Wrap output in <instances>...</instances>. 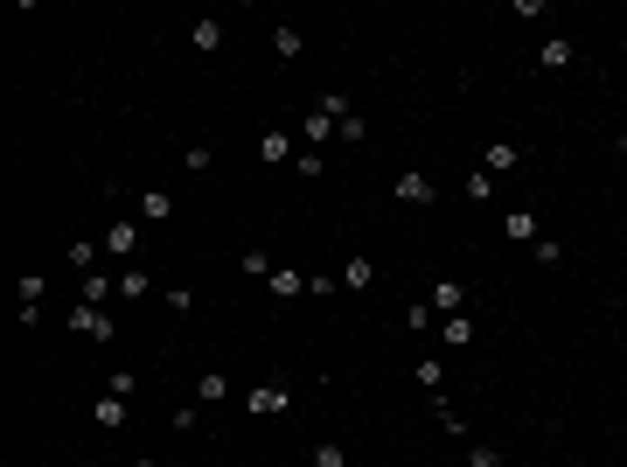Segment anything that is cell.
Segmentation results:
<instances>
[{
  "label": "cell",
  "mask_w": 627,
  "mask_h": 467,
  "mask_svg": "<svg viewBox=\"0 0 627 467\" xmlns=\"http://www.w3.org/2000/svg\"><path fill=\"white\" fill-rule=\"evenodd\" d=\"M223 398H231V377H223V370H203V377H195V405H223Z\"/></svg>",
  "instance_id": "obj_8"
},
{
  "label": "cell",
  "mask_w": 627,
  "mask_h": 467,
  "mask_svg": "<svg viewBox=\"0 0 627 467\" xmlns=\"http://www.w3.org/2000/svg\"><path fill=\"white\" fill-rule=\"evenodd\" d=\"M468 467H502V453L495 446H468Z\"/></svg>",
  "instance_id": "obj_30"
},
{
  "label": "cell",
  "mask_w": 627,
  "mask_h": 467,
  "mask_svg": "<svg viewBox=\"0 0 627 467\" xmlns=\"http://www.w3.org/2000/svg\"><path fill=\"white\" fill-rule=\"evenodd\" d=\"M314 467H349V453H341V440H321V446H314Z\"/></svg>",
  "instance_id": "obj_22"
},
{
  "label": "cell",
  "mask_w": 627,
  "mask_h": 467,
  "mask_svg": "<svg viewBox=\"0 0 627 467\" xmlns=\"http://www.w3.org/2000/svg\"><path fill=\"white\" fill-rule=\"evenodd\" d=\"M404 328H412V335H425V328H432V307H425V300H412V307H404Z\"/></svg>",
  "instance_id": "obj_27"
},
{
  "label": "cell",
  "mask_w": 627,
  "mask_h": 467,
  "mask_svg": "<svg viewBox=\"0 0 627 467\" xmlns=\"http://www.w3.org/2000/svg\"><path fill=\"white\" fill-rule=\"evenodd\" d=\"M126 405H132V398H119V390H104V398H98V405H91V418H98V426H104V433H119V426H126Z\"/></svg>",
  "instance_id": "obj_6"
},
{
  "label": "cell",
  "mask_w": 627,
  "mask_h": 467,
  "mask_svg": "<svg viewBox=\"0 0 627 467\" xmlns=\"http://www.w3.org/2000/svg\"><path fill=\"white\" fill-rule=\"evenodd\" d=\"M259 160H265V168H286V160H293V140H286V133H265V140H259Z\"/></svg>",
  "instance_id": "obj_14"
},
{
  "label": "cell",
  "mask_w": 627,
  "mask_h": 467,
  "mask_svg": "<svg viewBox=\"0 0 627 467\" xmlns=\"http://www.w3.org/2000/svg\"><path fill=\"white\" fill-rule=\"evenodd\" d=\"M460 300H468V293H460V279H440L432 293H425V307H432V314H460Z\"/></svg>",
  "instance_id": "obj_10"
},
{
  "label": "cell",
  "mask_w": 627,
  "mask_h": 467,
  "mask_svg": "<svg viewBox=\"0 0 627 467\" xmlns=\"http://www.w3.org/2000/svg\"><path fill=\"white\" fill-rule=\"evenodd\" d=\"M516 160H522V147H516V140H495V147H488V175H509Z\"/></svg>",
  "instance_id": "obj_18"
},
{
  "label": "cell",
  "mask_w": 627,
  "mask_h": 467,
  "mask_svg": "<svg viewBox=\"0 0 627 467\" xmlns=\"http://www.w3.org/2000/svg\"><path fill=\"white\" fill-rule=\"evenodd\" d=\"M147 293H154V279L140 265H119V300H147Z\"/></svg>",
  "instance_id": "obj_13"
},
{
  "label": "cell",
  "mask_w": 627,
  "mask_h": 467,
  "mask_svg": "<svg viewBox=\"0 0 627 467\" xmlns=\"http://www.w3.org/2000/svg\"><path fill=\"white\" fill-rule=\"evenodd\" d=\"M440 384H446L440 356H425V363H418V390H425V398H432V405H440Z\"/></svg>",
  "instance_id": "obj_19"
},
{
  "label": "cell",
  "mask_w": 627,
  "mask_h": 467,
  "mask_svg": "<svg viewBox=\"0 0 627 467\" xmlns=\"http://www.w3.org/2000/svg\"><path fill=\"white\" fill-rule=\"evenodd\" d=\"M440 342H446V349H474V321H468V314H446Z\"/></svg>",
  "instance_id": "obj_11"
},
{
  "label": "cell",
  "mask_w": 627,
  "mask_h": 467,
  "mask_svg": "<svg viewBox=\"0 0 627 467\" xmlns=\"http://www.w3.org/2000/svg\"><path fill=\"white\" fill-rule=\"evenodd\" d=\"M244 405H251L259 418H279V412H293V390L286 384H251V390H244Z\"/></svg>",
  "instance_id": "obj_2"
},
{
  "label": "cell",
  "mask_w": 627,
  "mask_h": 467,
  "mask_svg": "<svg viewBox=\"0 0 627 467\" xmlns=\"http://www.w3.org/2000/svg\"><path fill=\"white\" fill-rule=\"evenodd\" d=\"M341 140H349V147H356V140H369V119H363V112H349V119H341Z\"/></svg>",
  "instance_id": "obj_28"
},
{
  "label": "cell",
  "mask_w": 627,
  "mask_h": 467,
  "mask_svg": "<svg viewBox=\"0 0 627 467\" xmlns=\"http://www.w3.org/2000/svg\"><path fill=\"white\" fill-rule=\"evenodd\" d=\"M175 216V188H140V224H168Z\"/></svg>",
  "instance_id": "obj_5"
},
{
  "label": "cell",
  "mask_w": 627,
  "mask_h": 467,
  "mask_svg": "<svg viewBox=\"0 0 627 467\" xmlns=\"http://www.w3.org/2000/svg\"><path fill=\"white\" fill-rule=\"evenodd\" d=\"M391 196H397V203H404V209H425V203H432V196H440V188L425 182V175H418V168H404V175H397V188H391Z\"/></svg>",
  "instance_id": "obj_4"
},
{
  "label": "cell",
  "mask_w": 627,
  "mask_h": 467,
  "mask_svg": "<svg viewBox=\"0 0 627 467\" xmlns=\"http://www.w3.org/2000/svg\"><path fill=\"white\" fill-rule=\"evenodd\" d=\"M98 244H104V252H112V259H119V265H126L132 252H140V224H132V216H112Z\"/></svg>",
  "instance_id": "obj_1"
},
{
  "label": "cell",
  "mask_w": 627,
  "mask_h": 467,
  "mask_svg": "<svg viewBox=\"0 0 627 467\" xmlns=\"http://www.w3.org/2000/svg\"><path fill=\"white\" fill-rule=\"evenodd\" d=\"M468 196H474V203H488V196H495V175H488V168H474V175H468Z\"/></svg>",
  "instance_id": "obj_23"
},
{
  "label": "cell",
  "mask_w": 627,
  "mask_h": 467,
  "mask_svg": "<svg viewBox=\"0 0 627 467\" xmlns=\"http://www.w3.org/2000/svg\"><path fill=\"white\" fill-rule=\"evenodd\" d=\"M132 467H154V461H132Z\"/></svg>",
  "instance_id": "obj_32"
},
{
  "label": "cell",
  "mask_w": 627,
  "mask_h": 467,
  "mask_svg": "<svg viewBox=\"0 0 627 467\" xmlns=\"http://www.w3.org/2000/svg\"><path fill=\"white\" fill-rule=\"evenodd\" d=\"M98 252L104 244H70V265H77V272H98Z\"/></svg>",
  "instance_id": "obj_25"
},
{
  "label": "cell",
  "mask_w": 627,
  "mask_h": 467,
  "mask_svg": "<svg viewBox=\"0 0 627 467\" xmlns=\"http://www.w3.org/2000/svg\"><path fill=\"white\" fill-rule=\"evenodd\" d=\"M223 35H231L223 22H188V42H195L203 56H216V50H223Z\"/></svg>",
  "instance_id": "obj_9"
},
{
  "label": "cell",
  "mask_w": 627,
  "mask_h": 467,
  "mask_svg": "<svg viewBox=\"0 0 627 467\" xmlns=\"http://www.w3.org/2000/svg\"><path fill=\"white\" fill-rule=\"evenodd\" d=\"M209 168H216V147H203V140H195V147H188V175H209Z\"/></svg>",
  "instance_id": "obj_24"
},
{
  "label": "cell",
  "mask_w": 627,
  "mask_h": 467,
  "mask_svg": "<svg viewBox=\"0 0 627 467\" xmlns=\"http://www.w3.org/2000/svg\"><path fill=\"white\" fill-rule=\"evenodd\" d=\"M272 50H279V56H300V50H307V35H300L293 22H279V28H272Z\"/></svg>",
  "instance_id": "obj_20"
},
{
  "label": "cell",
  "mask_w": 627,
  "mask_h": 467,
  "mask_svg": "<svg viewBox=\"0 0 627 467\" xmlns=\"http://www.w3.org/2000/svg\"><path fill=\"white\" fill-rule=\"evenodd\" d=\"M70 328H77L84 342H112V314H104V307H84V300H77V307H70Z\"/></svg>",
  "instance_id": "obj_3"
},
{
  "label": "cell",
  "mask_w": 627,
  "mask_h": 467,
  "mask_svg": "<svg viewBox=\"0 0 627 467\" xmlns=\"http://www.w3.org/2000/svg\"><path fill=\"white\" fill-rule=\"evenodd\" d=\"M621 154H627V133H621Z\"/></svg>",
  "instance_id": "obj_31"
},
{
  "label": "cell",
  "mask_w": 627,
  "mask_h": 467,
  "mask_svg": "<svg viewBox=\"0 0 627 467\" xmlns=\"http://www.w3.org/2000/svg\"><path fill=\"white\" fill-rule=\"evenodd\" d=\"M502 231L516 237V244H537V237H544V231H537V216H530V209H509V216H502Z\"/></svg>",
  "instance_id": "obj_12"
},
{
  "label": "cell",
  "mask_w": 627,
  "mask_h": 467,
  "mask_svg": "<svg viewBox=\"0 0 627 467\" xmlns=\"http://www.w3.org/2000/svg\"><path fill=\"white\" fill-rule=\"evenodd\" d=\"M265 286H272V300H300V293H307V279H300V272H286V265H279Z\"/></svg>",
  "instance_id": "obj_17"
},
{
  "label": "cell",
  "mask_w": 627,
  "mask_h": 467,
  "mask_svg": "<svg viewBox=\"0 0 627 467\" xmlns=\"http://www.w3.org/2000/svg\"><path fill=\"white\" fill-rule=\"evenodd\" d=\"M300 133H307V147H314V154H321L328 140H341V126H335V119H328V112H321V105H314L307 119H300Z\"/></svg>",
  "instance_id": "obj_7"
},
{
  "label": "cell",
  "mask_w": 627,
  "mask_h": 467,
  "mask_svg": "<svg viewBox=\"0 0 627 467\" xmlns=\"http://www.w3.org/2000/svg\"><path fill=\"white\" fill-rule=\"evenodd\" d=\"M160 300H168V314H188V307H195V293H188V286H168Z\"/></svg>",
  "instance_id": "obj_29"
},
{
  "label": "cell",
  "mask_w": 627,
  "mask_h": 467,
  "mask_svg": "<svg viewBox=\"0 0 627 467\" xmlns=\"http://www.w3.org/2000/svg\"><path fill=\"white\" fill-rule=\"evenodd\" d=\"M237 265H244V272H251V279H272V272H279V265L265 259V252H244V259H237Z\"/></svg>",
  "instance_id": "obj_26"
},
{
  "label": "cell",
  "mask_w": 627,
  "mask_h": 467,
  "mask_svg": "<svg viewBox=\"0 0 627 467\" xmlns=\"http://www.w3.org/2000/svg\"><path fill=\"white\" fill-rule=\"evenodd\" d=\"M35 314H42V272L22 279V321H35Z\"/></svg>",
  "instance_id": "obj_21"
},
{
  "label": "cell",
  "mask_w": 627,
  "mask_h": 467,
  "mask_svg": "<svg viewBox=\"0 0 627 467\" xmlns=\"http://www.w3.org/2000/svg\"><path fill=\"white\" fill-rule=\"evenodd\" d=\"M537 63H544V70H572V42H565V35H550L544 50H537Z\"/></svg>",
  "instance_id": "obj_16"
},
{
  "label": "cell",
  "mask_w": 627,
  "mask_h": 467,
  "mask_svg": "<svg viewBox=\"0 0 627 467\" xmlns=\"http://www.w3.org/2000/svg\"><path fill=\"white\" fill-rule=\"evenodd\" d=\"M341 286H349V293H369V286H377V259H349Z\"/></svg>",
  "instance_id": "obj_15"
}]
</instances>
